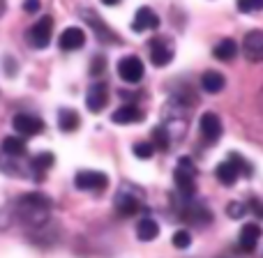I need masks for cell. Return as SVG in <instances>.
Listing matches in <instances>:
<instances>
[{"label":"cell","instance_id":"cell-18","mask_svg":"<svg viewBox=\"0 0 263 258\" xmlns=\"http://www.w3.org/2000/svg\"><path fill=\"white\" fill-rule=\"evenodd\" d=\"M224 86H227V78L222 76L219 72H215V69H210V72H205L203 76H201V88H203L205 92H222Z\"/></svg>","mask_w":263,"mask_h":258},{"label":"cell","instance_id":"cell-1","mask_svg":"<svg viewBox=\"0 0 263 258\" xmlns=\"http://www.w3.org/2000/svg\"><path fill=\"white\" fill-rule=\"evenodd\" d=\"M14 217L26 226H44L51 219V199H46L40 191L18 196L16 203H14Z\"/></svg>","mask_w":263,"mask_h":258},{"label":"cell","instance_id":"cell-4","mask_svg":"<svg viewBox=\"0 0 263 258\" xmlns=\"http://www.w3.org/2000/svg\"><path fill=\"white\" fill-rule=\"evenodd\" d=\"M51 28H53L51 16H42L40 21H35V26L28 28V44L32 49H46L51 44Z\"/></svg>","mask_w":263,"mask_h":258},{"label":"cell","instance_id":"cell-3","mask_svg":"<svg viewBox=\"0 0 263 258\" xmlns=\"http://www.w3.org/2000/svg\"><path fill=\"white\" fill-rule=\"evenodd\" d=\"M194 177H196L194 162L190 157H180L176 173H173V180H176V187L182 196H194Z\"/></svg>","mask_w":263,"mask_h":258},{"label":"cell","instance_id":"cell-5","mask_svg":"<svg viewBox=\"0 0 263 258\" xmlns=\"http://www.w3.org/2000/svg\"><path fill=\"white\" fill-rule=\"evenodd\" d=\"M74 185L81 191H104L109 187V175L102 171H79Z\"/></svg>","mask_w":263,"mask_h":258},{"label":"cell","instance_id":"cell-16","mask_svg":"<svg viewBox=\"0 0 263 258\" xmlns=\"http://www.w3.org/2000/svg\"><path fill=\"white\" fill-rule=\"evenodd\" d=\"M111 120L116 125H134V123H141L143 120V113H141L139 106L134 104H127V106H120L118 111L111 113Z\"/></svg>","mask_w":263,"mask_h":258},{"label":"cell","instance_id":"cell-12","mask_svg":"<svg viewBox=\"0 0 263 258\" xmlns=\"http://www.w3.org/2000/svg\"><path fill=\"white\" fill-rule=\"evenodd\" d=\"M83 44H86V32L77 26L65 28L63 35H60V39H58V46L63 51H79Z\"/></svg>","mask_w":263,"mask_h":258},{"label":"cell","instance_id":"cell-24","mask_svg":"<svg viewBox=\"0 0 263 258\" xmlns=\"http://www.w3.org/2000/svg\"><path fill=\"white\" fill-rule=\"evenodd\" d=\"M171 138H168V131L164 127H155L153 129V148L155 150H166Z\"/></svg>","mask_w":263,"mask_h":258},{"label":"cell","instance_id":"cell-15","mask_svg":"<svg viewBox=\"0 0 263 258\" xmlns=\"http://www.w3.org/2000/svg\"><path fill=\"white\" fill-rule=\"evenodd\" d=\"M261 235H263V228L259 226V224H254V222L245 224V226L240 228V235H238L240 249L242 251H254V247H256V242L261 240Z\"/></svg>","mask_w":263,"mask_h":258},{"label":"cell","instance_id":"cell-21","mask_svg":"<svg viewBox=\"0 0 263 258\" xmlns=\"http://www.w3.org/2000/svg\"><path fill=\"white\" fill-rule=\"evenodd\" d=\"M79 125H81V118H79L77 111L63 109L58 113V127L63 131H74V129H79Z\"/></svg>","mask_w":263,"mask_h":258},{"label":"cell","instance_id":"cell-11","mask_svg":"<svg viewBox=\"0 0 263 258\" xmlns=\"http://www.w3.org/2000/svg\"><path fill=\"white\" fill-rule=\"evenodd\" d=\"M106 102H109V88H106V83H92L90 88H88V95H86V106L92 111V113H100L102 109L106 106Z\"/></svg>","mask_w":263,"mask_h":258},{"label":"cell","instance_id":"cell-27","mask_svg":"<svg viewBox=\"0 0 263 258\" xmlns=\"http://www.w3.org/2000/svg\"><path fill=\"white\" fill-rule=\"evenodd\" d=\"M245 212H247V205L238 203V201H233V203L227 205V214H229V217H233V219H240Z\"/></svg>","mask_w":263,"mask_h":258},{"label":"cell","instance_id":"cell-9","mask_svg":"<svg viewBox=\"0 0 263 258\" xmlns=\"http://www.w3.org/2000/svg\"><path fill=\"white\" fill-rule=\"evenodd\" d=\"M242 51L250 63H263V30H250L242 39Z\"/></svg>","mask_w":263,"mask_h":258},{"label":"cell","instance_id":"cell-10","mask_svg":"<svg viewBox=\"0 0 263 258\" xmlns=\"http://www.w3.org/2000/svg\"><path fill=\"white\" fill-rule=\"evenodd\" d=\"M199 129H201V134H203L205 141L215 143V141H219V136H222V120H219L217 113L205 111L199 120Z\"/></svg>","mask_w":263,"mask_h":258},{"label":"cell","instance_id":"cell-23","mask_svg":"<svg viewBox=\"0 0 263 258\" xmlns=\"http://www.w3.org/2000/svg\"><path fill=\"white\" fill-rule=\"evenodd\" d=\"M53 162H55V157H53V154H51V152H40V154H35V157H32L30 166L35 168V171L44 173L46 168H51V166H53Z\"/></svg>","mask_w":263,"mask_h":258},{"label":"cell","instance_id":"cell-19","mask_svg":"<svg viewBox=\"0 0 263 258\" xmlns=\"http://www.w3.org/2000/svg\"><path fill=\"white\" fill-rule=\"evenodd\" d=\"M157 235H159V224L155 222V219L145 217V219H141V222L136 224V237H139L141 242H150V240H155Z\"/></svg>","mask_w":263,"mask_h":258},{"label":"cell","instance_id":"cell-7","mask_svg":"<svg viewBox=\"0 0 263 258\" xmlns=\"http://www.w3.org/2000/svg\"><path fill=\"white\" fill-rule=\"evenodd\" d=\"M12 127L14 131H18L23 136H37L44 131V120L32 113H16L12 120Z\"/></svg>","mask_w":263,"mask_h":258},{"label":"cell","instance_id":"cell-8","mask_svg":"<svg viewBox=\"0 0 263 258\" xmlns=\"http://www.w3.org/2000/svg\"><path fill=\"white\" fill-rule=\"evenodd\" d=\"M143 72H145L143 63H141V58H136V55H125L118 63V76L127 83H139L141 78H143Z\"/></svg>","mask_w":263,"mask_h":258},{"label":"cell","instance_id":"cell-17","mask_svg":"<svg viewBox=\"0 0 263 258\" xmlns=\"http://www.w3.org/2000/svg\"><path fill=\"white\" fill-rule=\"evenodd\" d=\"M81 14L88 18V23H90V28L97 32V37H100V42H118V35L116 32H111L109 28L102 23V18L97 16L95 12H88V9H81Z\"/></svg>","mask_w":263,"mask_h":258},{"label":"cell","instance_id":"cell-13","mask_svg":"<svg viewBox=\"0 0 263 258\" xmlns=\"http://www.w3.org/2000/svg\"><path fill=\"white\" fill-rule=\"evenodd\" d=\"M159 28V16L153 12L150 7H139L134 14V23H132V30L134 32H143V30H155Z\"/></svg>","mask_w":263,"mask_h":258},{"label":"cell","instance_id":"cell-28","mask_svg":"<svg viewBox=\"0 0 263 258\" xmlns=\"http://www.w3.org/2000/svg\"><path fill=\"white\" fill-rule=\"evenodd\" d=\"M238 9L240 12H261L263 0H242V3H238Z\"/></svg>","mask_w":263,"mask_h":258},{"label":"cell","instance_id":"cell-6","mask_svg":"<svg viewBox=\"0 0 263 258\" xmlns=\"http://www.w3.org/2000/svg\"><path fill=\"white\" fill-rule=\"evenodd\" d=\"M148 46H150V60H153L155 67H166V65L171 63L173 49L166 37H153Z\"/></svg>","mask_w":263,"mask_h":258},{"label":"cell","instance_id":"cell-29","mask_svg":"<svg viewBox=\"0 0 263 258\" xmlns=\"http://www.w3.org/2000/svg\"><path fill=\"white\" fill-rule=\"evenodd\" d=\"M23 9H26V12H37V9H40V3H35V0H28V3L23 5Z\"/></svg>","mask_w":263,"mask_h":258},{"label":"cell","instance_id":"cell-22","mask_svg":"<svg viewBox=\"0 0 263 258\" xmlns=\"http://www.w3.org/2000/svg\"><path fill=\"white\" fill-rule=\"evenodd\" d=\"M238 53V44L233 39H222L217 46L213 49V55L217 60H233Z\"/></svg>","mask_w":263,"mask_h":258},{"label":"cell","instance_id":"cell-20","mask_svg":"<svg viewBox=\"0 0 263 258\" xmlns=\"http://www.w3.org/2000/svg\"><path fill=\"white\" fill-rule=\"evenodd\" d=\"M3 154H7V157H23L26 154V141L18 138V136H7V138L3 141Z\"/></svg>","mask_w":263,"mask_h":258},{"label":"cell","instance_id":"cell-14","mask_svg":"<svg viewBox=\"0 0 263 258\" xmlns=\"http://www.w3.org/2000/svg\"><path fill=\"white\" fill-rule=\"evenodd\" d=\"M116 210L123 217H132L141 210V199L132 194V189H123L118 196H116Z\"/></svg>","mask_w":263,"mask_h":258},{"label":"cell","instance_id":"cell-26","mask_svg":"<svg viewBox=\"0 0 263 258\" xmlns=\"http://www.w3.org/2000/svg\"><path fill=\"white\" fill-rule=\"evenodd\" d=\"M173 247L176 249H187V247L192 245V235H190V231H176L173 233Z\"/></svg>","mask_w":263,"mask_h":258},{"label":"cell","instance_id":"cell-2","mask_svg":"<svg viewBox=\"0 0 263 258\" xmlns=\"http://www.w3.org/2000/svg\"><path fill=\"white\" fill-rule=\"evenodd\" d=\"M240 173L250 177L252 175V166H250V162H245L238 152H229L227 162L217 164V168H215V175H217V180L222 182L224 187L236 185V180L240 177Z\"/></svg>","mask_w":263,"mask_h":258},{"label":"cell","instance_id":"cell-25","mask_svg":"<svg viewBox=\"0 0 263 258\" xmlns=\"http://www.w3.org/2000/svg\"><path fill=\"white\" fill-rule=\"evenodd\" d=\"M153 154H155L153 143H148V141H139V143H134V157H139V159H150Z\"/></svg>","mask_w":263,"mask_h":258}]
</instances>
